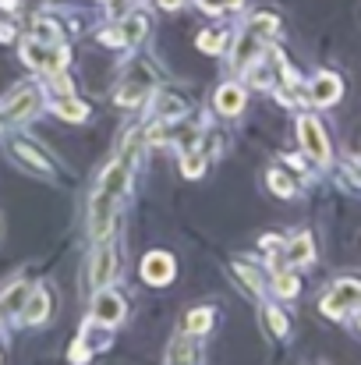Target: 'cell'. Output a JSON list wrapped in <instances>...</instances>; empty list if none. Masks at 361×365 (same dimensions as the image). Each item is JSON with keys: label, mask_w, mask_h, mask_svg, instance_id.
<instances>
[{"label": "cell", "mask_w": 361, "mask_h": 365, "mask_svg": "<svg viewBox=\"0 0 361 365\" xmlns=\"http://www.w3.org/2000/svg\"><path fill=\"white\" fill-rule=\"evenodd\" d=\"M21 61H25L32 71L61 75L64 64H68V50H64L61 43H39V39H28V43H21Z\"/></svg>", "instance_id": "obj_1"}, {"label": "cell", "mask_w": 361, "mask_h": 365, "mask_svg": "<svg viewBox=\"0 0 361 365\" xmlns=\"http://www.w3.org/2000/svg\"><path fill=\"white\" fill-rule=\"evenodd\" d=\"M358 309H361V280H340L323 298V312L330 319H344L347 312H358Z\"/></svg>", "instance_id": "obj_2"}, {"label": "cell", "mask_w": 361, "mask_h": 365, "mask_svg": "<svg viewBox=\"0 0 361 365\" xmlns=\"http://www.w3.org/2000/svg\"><path fill=\"white\" fill-rule=\"evenodd\" d=\"M152 89H156V71H152L149 64H131L127 78L120 82V89H117V103L120 107H135V103L145 100Z\"/></svg>", "instance_id": "obj_3"}, {"label": "cell", "mask_w": 361, "mask_h": 365, "mask_svg": "<svg viewBox=\"0 0 361 365\" xmlns=\"http://www.w3.org/2000/svg\"><path fill=\"white\" fill-rule=\"evenodd\" d=\"M298 138L305 145V153L315 160V163H326L330 160V142H326V131L315 118H301L298 121Z\"/></svg>", "instance_id": "obj_4"}, {"label": "cell", "mask_w": 361, "mask_h": 365, "mask_svg": "<svg viewBox=\"0 0 361 365\" xmlns=\"http://www.w3.org/2000/svg\"><path fill=\"white\" fill-rule=\"evenodd\" d=\"M114 206H117V199H110L107 192L96 188L93 206H89V231H93V238H107V231L114 224Z\"/></svg>", "instance_id": "obj_5"}, {"label": "cell", "mask_w": 361, "mask_h": 365, "mask_svg": "<svg viewBox=\"0 0 361 365\" xmlns=\"http://www.w3.org/2000/svg\"><path fill=\"white\" fill-rule=\"evenodd\" d=\"M142 280L152 284V287H163L174 280V259L167 252H149L142 259Z\"/></svg>", "instance_id": "obj_6"}, {"label": "cell", "mask_w": 361, "mask_h": 365, "mask_svg": "<svg viewBox=\"0 0 361 365\" xmlns=\"http://www.w3.org/2000/svg\"><path fill=\"white\" fill-rule=\"evenodd\" d=\"M340 93H344V86H340V78H337L333 71H319V75L312 78V86H308V100H312V103H319V107L337 103V100H340Z\"/></svg>", "instance_id": "obj_7"}, {"label": "cell", "mask_w": 361, "mask_h": 365, "mask_svg": "<svg viewBox=\"0 0 361 365\" xmlns=\"http://www.w3.org/2000/svg\"><path fill=\"white\" fill-rule=\"evenodd\" d=\"M93 319L100 323V327H114L124 319V302H120V294L114 291H100L96 294V305H93Z\"/></svg>", "instance_id": "obj_8"}, {"label": "cell", "mask_w": 361, "mask_h": 365, "mask_svg": "<svg viewBox=\"0 0 361 365\" xmlns=\"http://www.w3.org/2000/svg\"><path fill=\"white\" fill-rule=\"evenodd\" d=\"M36 107H39V89H36V86H21V89H14V93L7 96V118H14V121L32 118Z\"/></svg>", "instance_id": "obj_9"}, {"label": "cell", "mask_w": 361, "mask_h": 365, "mask_svg": "<svg viewBox=\"0 0 361 365\" xmlns=\"http://www.w3.org/2000/svg\"><path fill=\"white\" fill-rule=\"evenodd\" d=\"M46 316H50V294H46V287H36V291L25 298V305H21L18 319H21V323H28V327H39Z\"/></svg>", "instance_id": "obj_10"}, {"label": "cell", "mask_w": 361, "mask_h": 365, "mask_svg": "<svg viewBox=\"0 0 361 365\" xmlns=\"http://www.w3.org/2000/svg\"><path fill=\"white\" fill-rule=\"evenodd\" d=\"M114 273H117V255H114L110 245H100L96 262H93V284H96V287H107V284L114 280Z\"/></svg>", "instance_id": "obj_11"}, {"label": "cell", "mask_w": 361, "mask_h": 365, "mask_svg": "<svg viewBox=\"0 0 361 365\" xmlns=\"http://www.w3.org/2000/svg\"><path fill=\"white\" fill-rule=\"evenodd\" d=\"M11 153H14V160L18 163H28L32 170H39V174H50L53 167H50V160L46 156H39V149L36 145H28V142H21V138H14L11 142Z\"/></svg>", "instance_id": "obj_12"}, {"label": "cell", "mask_w": 361, "mask_h": 365, "mask_svg": "<svg viewBox=\"0 0 361 365\" xmlns=\"http://www.w3.org/2000/svg\"><path fill=\"white\" fill-rule=\"evenodd\" d=\"M312 255H315L312 238H308V235H298V238H291L287 252H283L280 259H283V266H305V262H312Z\"/></svg>", "instance_id": "obj_13"}, {"label": "cell", "mask_w": 361, "mask_h": 365, "mask_svg": "<svg viewBox=\"0 0 361 365\" xmlns=\"http://www.w3.org/2000/svg\"><path fill=\"white\" fill-rule=\"evenodd\" d=\"M241 107H244V89H241V86H220V89H216V110H220L224 118L241 114Z\"/></svg>", "instance_id": "obj_14"}, {"label": "cell", "mask_w": 361, "mask_h": 365, "mask_svg": "<svg viewBox=\"0 0 361 365\" xmlns=\"http://www.w3.org/2000/svg\"><path fill=\"white\" fill-rule=\"evenodd\" d=\"M188 114V107H184V100H177L174 93H159L156 96V118L167 124H174L177 118H184Z\"/></svg>", "instance_id": "obj_15"}, {"label": "cell", "mask_w": 361, "mask_h": 365, "mask_svg": "<svg viewBox=\"0 0 361 365\" xmlns=\"http://www.w3.org/2000/svg\"><path fill=\"white\" fill-rule=\"evenodd\" d=\"M50 110H53L57 118H64V121H85V118H89V107H85L82 100H71V96L53 100V103H50Z\"/></svg>", "instance_id": "obj_16"}, {"label": "cell", "mask_w": 361, "mask_h": 365, "mask_svg": "<svg viewBox=\"0 0 361 365\" xmlns=\"http://www.w3.org/2000/svg\"><path fill=\"white\" fill-rule=\"evenodd\" d=\"M145 32H149V21H145V14H138V11L120 21V39H124V43H138V39H145Z\"/></svg>", "instance_id": "obj_17"}, {"label": "cell", "mask_w": 361, "mask_h": 365, "mask_svg": "<svg viewBox=\"0 0 361 365\" xmlns=\"http://www.w3.org/2000/svg\"><path fill=\"white\" fill-rule=\"evenodd\" d=\"M209 327H213V309H195V312L184 316V334H188V337L206 334Z\"/></svg>", "instance_id": "obj_18"}, {"label": "cell", "mask_w": 361, "mask_h": 365, "mask_svg": "<svg viewBox=\"0 0 361 365\" xmlns=\"http://www.w3.org/2000/svg\"><path fill=\"white\" fill-rule=\"evenodd\" d=\"M32 39H39V43H61V25L53 18H36L32 21Z\"/></svg>", "instance_id": "obj_19"}, {"label": "cell", "mask_w": 361, "mask_h": 365, "mask_svg": "<svg viewBox=\"0 0 361 365\" xmlns=\"http://www.w3.org/2000/svg\"><path fill=\"white\" fill-rule=\"evenodd\" d=\"M181 170H184V178H199V174L206 170V153H202V149H184Z\"/></svg>", "instance_id": "obj_20"}, {"label": "cell", "mask_w": 361, "mask_h": 365, "mask_svg": "<svg viewBox=\"0 0 361 365\" xmlns=\"http://www.w3.org/2000/svg\"><path fill=\"white\" fill-rule=\"evenodd\" d=\"M199 355H195V348H192V341H188V334L181 337V341H174L170 344V351H167V362H195Z\"/></svg>", "instance_id": "obj_21"}, {"label": "cell", "mask_w": 361, "mask_h": 365, "mask_svg": "<svg viewBox=\"0 0 361 365\" xmlns=\"http://www.w3.org/2000/svg\"><path fill=\"white\" fill-rule=\"evenodd\" d=\"M25 298H28L25 284H14V287L7 291V298L0 302V309H4V312H11V316H18V312H21V305H25Z\"/></svg>", "instance_id": "obj_22"}, {"label": "cell", "mask_w": 361, "mask_h": 365, "mask_svg": "<svg viewBox=\"0 0 361 365\" xmlns=\"http://www.w3.org/2000/svg\"><path fill=\"white\" fill-rule=\"evenodd\" d=\"M273 287H276V294H280V298H294L301 284H298V277H294V273H287V269H276V284H273Z\"/></svg>", "instance_id": "obj_23"}, {"label": "cell", "mask_w": 361, "mask_h": 365, "mask_svg": "<svg viewBox=\"0 0 361 365\" xmlns=\"http://www.w3.org/2000/svg\"><path fill=\"white\" fill-rule=\"evenodd\" d=\"M224 43H227V36H224V32H216V29H209V32H202V36H199V50H206V53H220V50H224Z\"/></svg>", "instance_id": "obj_24"}, {"label": "cell", "mask_w": 361, "mask_h": 365, "mask_svg": "<svg viewBox=\"0 0 361 365\" xmlns=\"http://www.w3.org/2000/svg\"><path fill=\"white\" fill-rule=\"evenodd\" d=\"M269 188H273L276 195H283V199L294 195V181H291L283 170H269Z\"/></svg>", "instance_id": "obj_25"}, {"label": "cell", "mask_w": 361, "mask_h": 365, "mask_svg": "<svg viewBox=\"0 0 361 365\" xmlns=\"http://www.w3.org/2000/svg\"><path fill=\"white\" fill-rule=\"evenodd\" d=\"M234 273L244 280V287H248L251 294H258V291H262V280H258V273H255L248 262H234Z\"/></svg>", "instance_id": "obj_26"}, {"label": "cell", "mask_w": 361, "mask_h": 365, "mask_svg": "<svg viewBox=\"0 0 361 365\" xmlns=\"http://www.w3.org/2000/svg\"><path fill=\"white\" fill-rule=\"evenodd\" d=\"M266 323H269V334H276V337L287 334V316L280 309H273V305H266Z\"/></svg>", "instance_id": "obj_27"}, {"label": "cell", "mask_w": 361, "mask_h": 365, "mask_svg": "<svg viewBox=\"0 0 361 365\" xmlns=\"http://www.w3.org/2000/svg\"><path fill=\"white\" fill-rule=\"evenodd\" d=\"M68 359H71V362H89V359H93V348L85 344V337H78V341L71 344V351H68Z\"/></svg>", "instance_id": "obj_28"}, {"label": "cell", "mask_w": 361, "mask_h": 365, "mask_svg": "<svg viewBox=\"0 0 361 365\" xmlns=\"http://www.w3.org/2000/svg\"><path fill=\"white\" fill-rule=\"evenodd\" d=\"M241 0H199V7L202 11H209V14H220V11H231V7H238Z\"/></svg>", "instance_id": "obj_29"}, {"label": "cell", "mask_w": 361, "mask_h": 365, "mask_svg": "<svg viewBox=\"0 0 361 365\" xmlns=\"http://www.w3.org/2000/svg\"><path fill=\"white\" fill-rule=\"evenodd\" d=\"M347 170H351V174H355V178L361 181V160H355V163H347Z\"/></svg>", "instance_id": "obj_30"}, {"label": "cell", "mask_w": 361, "mask_h": 365, "mask_svg": "<svg viewBox=\"0 0 361 365\" xmlns=\"http://www.w3.org/2000/svg\"><path fill=\"white\" fill-rule=\"evenodd\" d=\"M159 4H163L167 11H177V7H181V0H159Z\"/></svg>", "instance_id": "obj_31"}]
</instances>
